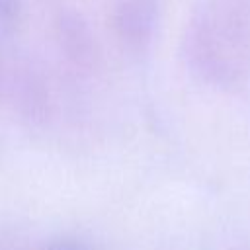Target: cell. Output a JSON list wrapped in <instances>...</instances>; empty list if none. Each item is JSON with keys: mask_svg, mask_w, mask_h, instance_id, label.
<instances>
[{"mask_svg": "<svg viewBox=\"0 0 250 250\" xmlns=\"http://www.w3.org/2000/svg\"><path fill=\"white\" fill-rule=\"evenodd\" d=\"M53 250H84V248L74 246V244H61V246H55Z\"/></svg>", "mask_w": 250, "mask_h": 250, "instance_id": "6da1fadb", "label": "cell"}]
</instances>
